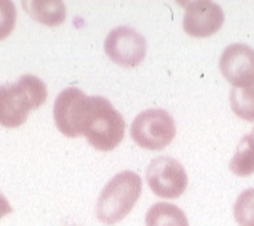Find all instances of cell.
<instances>
[{
	"label": "cell",
	"mask_w": 254,
	"mask_h": 226,
	"mask_svg": "<svg viewBox=\"0 0 254 226\" xmlns=\"http://www.w3.org/2000/svg\"><path fill=\"white\" fill-rule=\"evenodd\" d=\"M131 138L137 146L149 151H162L176 135L172 116L164 109H146L131 124Z\"/></svg>",
	"instance_id": "obj_4"
},
{
	"label": "cell",
	"mask_w": 254,
	"mask_h": 226,
	"mask_svg": "<svg viewBox=\"0 0 254 226\" xmlns=\"http://www.w3.org/2000/svg\"><path fill=\"white\" fill-rule=\"evenodd\" d=\"M220 70L234 87H245L254 82V49L247 44H231L223 50Z\"/></svg>",
	"instance_id": "obj_8"
},
{
	"label": "cell",
	"mask_w": 254,
	"mask_h": 226,
	"mask_svg": "<svg viewBox=\"0 0 254 226\" xmlns=\"http://www.w3.org/2000/svg\"><path fill=\"white\" fill-rule=\"evenodd\" d=\"M230 170L240 177L254 174V140L249 134L243 137L239 143L235 154L230 162Z\"/></svg>",
	"instance_id": "obj_12"
},
{
	"label": "cell",
	"mask_w": 254,
	"mask_h": 226,
	"mask_svg": "<svg viewBox=\"0 0 254 226\" xmlns=\"http://www.w3.org/2000/svg\"><path fill=\"white\" fill-rule=\"evenodd\" d=\"M223 21L225 14L218 4L211 0H198L186 5L183 27L190 36L207 37L216 34Z\"/></svg>",
	"instance_id": "obj_9"
},
{
	"label": "cell",
	"mask_w": 254,
	"mask_h": 226,
	"mask_svg": "<svg viewBox=\"0 0 254 226\" xmlns=\"http://www.w3.org/2000/svg\"><path fill=\"white\" fill-rule=\"evenodd\" d=\"M230 104L238 117L254 122V82L245 87H234L230 93Z\"/></svg>",
	"instance_id": "obj_13"
},
{
	"label": "cell",
	"mask_w": 254,
	"mask_h": 226,
	"mask_svg": "<svg viewBox=\"0 0 254 226\" xmlns=\"http://www.w3.org/2000/svg\"><path fill=\"white\" fill-rule=\"evenodd\" d=\"M91 96L85 95L77 87H67L59 93L54 102V121L58 130L68 138L84 135Z\"/></svg>",
	"instance_id": "obj_5"
},
{
	"label": "cell",
	"mask_w": 254,
	"mask_h": 226,
	"mask_svg": "<svg viewBox=\"0 0 254 226\" xmlns=\"http://www.w3.org/2000/svg\"><path fill=\"white\" fill-rule=\"evenodd\" d=\"M145 226H189L185 212L166 202L155 203L145 215Z\"/></svg>",
	"instance_id": "obj_11"
},
{
	"label": "cell",
	"mask_w": 254,
	"mask_h": 226,
	"mask_svg": "<svg viewBox=\"0 0 254 226\" xmlns=\"http://www.w3.org/2000/svg\"><path fill=\"white\" fill-rule=\"evenodd\" d=\"M16 5L10 0H0V40L10 35L16 26Z\"/></svg>",
	"instance_id": "obj_15"
},
{
	"label": "cell",
	"mask_w": 254,
	"mask_h": 226,
	"mask_svg": "<svg viewBox=\"0 0 254 226\" xmlns=\"http://www.w3.org/2000/svg\"><path fill=\"white\" fill-rule=\"evenodd\" d=\"M234 217L239 226H254V188L239 195L234 205Z\"/></svg>",
	"instance_id": "obj_14"
},
{
	"label": "cell",
	"mask_w": 254,
	"mask_h": 226,
	"mask_svg": "<svg viewBox=\"0 0 254 226\" xmlns=\"http://www.w3.org/2000/svg\"><path fill=\"white\" fill-rule=\"evenodd\" d=\"M45 84L34 75H23L13 84L0 85V125L18 127L26 122L28 112L47 100Z\"/></svg>",
	"instance_id": "obj_1"
},
{
	"label": "cell",
	"mask_w": 254,
	"mask_h": 226,
	"mask_svg": "<svg viewBox=\"0 0 254 226\" xmlns=\"http://www.w3.org/2000/svg\"><path fill=\"white\" fill-rule=\"evenodd\" d=\"M26 12L35 19L47 26H58L65 19V5L59 0L37 1L28 0L22 3Z\"/></svg>",
	"instance_id": "obj_10"
},
{
	"label": "cell",
	"mask_w": 254,
	"mask_h": 226,
	"mask_svg": "<svg viewBox=\"0 0 254 226\" xmlns=\"http://www.w3.org/2000/svg\"><path fill=\"white\" fill-rule=\"evenodd\" d=\"M107 56L122 67H136L146 56V41L141 34L127 26L113 28L106 37Z\"/></svg>",
	"instance_id": "obj_7"
},
{
	"label": "cell",
	"mask_w": 254,
	"mask_h": 226,
	"mask_svg": "<svg viewBox=\"0 0 254 226\" xmlns=\"http://www.w3.org/2000/svg\"><path fill=\"white\" fill-rule=\"evenodd\" d=\"M249 135H251V137H252V139L254 140V127H253V130H252V133L249 134Z\"/></svg>",
	"instance_id": "obj_16"
},
{
	"label": "cell",
	"mask_w": 254,
	"mask_h": 226,
	"mask_svg": "<svg viewBox=\"0 0 254 226\" xmlns=\"http://www.w3.org/2000/svg\"><path fill=\"white\" fill-rule=\"evenodd\" d=\"M143 181L132 171L116 175L104 186L96 202V217L106 225L120 223L132 211L141 195Z\"/></svg>",
	"instance_id": "obj_2"
},
{
	"label": "cell",
	"mask_w": 254,
	"mask_h": 226,
	"mask_svg": "<svg viewBox=\"0 0 254 226\" xmlns=\"http://www.w3.org/2000/svg\"><path fill=\"white\" fill-rule=\"evenodd\" d=\"M146 181L157 197L176 199L184 194L188 186V175L180 162L172 157L153 159L146 170Z\"/></svg>",
	"instance_id": "obj_6"
},
{
	"label": "cell",
	"mask_w": 254,
	"mask_h": 226,
	"mask_svg": "<svg viewBox=\"0 0 254 226\" xmlns=\"http://www.w3.org/2000/svg\"><path fill=\"white\" fill-rule=\"evenodd\" d=\"M125 120L112 103L103 96H91L90 112L84 137L93 148L109 152L117 148L125 137Z\"/></svg>",
	"instance_id": "obj_3"
}]
</instances>
